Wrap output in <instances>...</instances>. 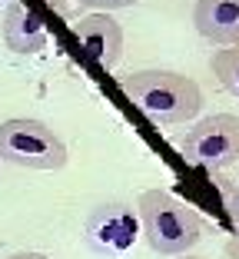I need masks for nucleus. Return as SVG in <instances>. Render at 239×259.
I'll return each instance as SVG.
<instances>
[{
  "label": "nucleus",
  "mask_w": 239,
  "mask_h": 259,
  "mask_svg": "<svg viewBox=\"0 0 239 259\" xmlns=\"http://www.w3.org/2000/svg\"><path fill=\"white\" fill-rule=\"evenodd\" d=\"M120 90L126 93L133 107L153 123L176 126L193 120L203 110V90L193 76L176 70H136L120 80Z\"/></svg>",
  "instance_id": "obj_1"
},
{
  "label": "nucleus",
  "mask_w": 239,
  "mask_h": 259,
  "mask_svg": "<svg viewBox=\"0 0 239 259\" xmlns=\"http://www.w3.org/2000/svg\"><path fill=\"white\" fill-rule=\"evenodd\" d=\"M136 220L156 256H183L203 239V220L189 203L166 190H147L136 199Z\"/></svg>",
  "instance_id": "obj_2"
},
{
  "label": "nucleus",
  "mask_w": 239,
  "mask_h": 259,
  "mask_svg": "<svg viewBox=\"0 0 239 259\" xmlns=\"http://www.w3.org/2000/svg\"><path fill=\"white\" fill-rule=\"evenodd\" d=\"M0 160L23 169H63L67 146L40 120H4L0 123Z\"/></svg>",
  "instance_id": "obj_3"
},
{
  "label": "nucleus",
  "mask_w": 239,
  "mask_h": 259,
  "mask_svg": "<svg viewBox=\"0 0 239 259\" xmlns=\"http://www.w3.org/2000/svg\"><path fill=\"white\" fill-rule=\"evenodd\" d=\"M186 163L206 169H229L239 163V116L236 113H213L193 123L183 137L173 140Z\"/></svg>",
  "instance_id": "obj_4"
},
{
  "label": "nucleus",
  "mask_w": 239,
  "mask_h": 259,
  "mask_svg": "<svg viewBox=\"0 0 239 259\" xmlns=\"http://www.w3.org/2000/svg\"><path fill=\"white\" fill-rule=\"evenodd\" d=\"M136 229H139V220L133 216V209L126 203H103L86 216L83 236H86V246L93 252L120 256V252H126L133 246Z\"/></svg>",
  "instance_id": "obj_5"
},
{
  "label": "nucleus",
  "mask_w": 239,
  "mask_h": 259,
  "mask_svg": "<svg viewBox=\"0 0 239 259\" xmlns=\"http://www.w3.org/2000/svg\"><path fill=\"white\" fill-rule=\"evenodd\" d=\"M73 33H77L80 47L100 67L113 70L120 63V57H123V27L110 14H86L80 20H73Z\"/></svg>",
  "instance_id": "obj_6"
},
{
  "label": "nucleus",
  "mask_w": 239,
  "mask_h": 259,
  "mask_svg": "<svg viewBox=\"0 0 239 259\" xmlns=\"http://www.w3.org/2000/svg\"><path fill=\"white\" fill-rule=\"evenodd\" d=\"M196 30L216 47L239 44V0H196Z\"/></svg>",
  "instance_id": "obj_7"
},
{
  "label": "nucleus",
  "mask_w": 239,
  "mask_h": 259,
  "mask_svg": "<svg viewBox=\"0 0 239 259\" xmlns=\"http://www.w3.org/2000/svg\"><path fill=\"white\" fill-rule=\"evenodd\" d=\"M50 40L43 20L33 14L27 4L14 0L7 7V17H4V44L14 50V54H40Z\"/></svg>",
  "instance_id": "obj_8"
},
{
  "label": "nucleus",
  "mask_w": 239,
  "mask_h": 259,
  "mask_svg": "<svg viewBox=\"0 0 239 259\" xmlns=\"http://www.w3.org/2000/svg\"><path fill=\"white\" fill-rule=\"evenodd\" d=\"M209 67H213V76L219 80V87L239 100V44L216 50L213 60H209Z\"/></svg>",
  "instance_id": "obj_9"
},
{
  "label": "nucleus",
  "mask_w": 239,
  "mask_h": 259,
  "mask_svg": "<svg viewBox=\"0 0 239 259\" xmlns=\"http://www.w3.org/2000/svg\"><path fill=\"white\" fill-rule=\"evenodd\" d=\"M77 4L86 10H123V7L139 4V0H77Z\"/></svg>",
  "instance_id": "obj_10"
},
{
  "label": "nucleus",
  "mask_w": 239,
  "mask_h": 259,
  "mask_svg": "<svg viewBox=\"0 0 239 259\" xmlns=\"http://www.w3.org/2000/svg\"><path fill=\"white\" fill-rule=\"evenodd\" d=\"M43 4H46L50 10H57L60 17H70V10H67V0H43Z\"/></svg>",
  "instance_id": "obj_11"
},
{
  "label": "nucleus",
  "mask_w": 239,
  "mask_h": 259,
  "mask_svg": "<svg viewBox=\"0 0 239 259\" xmlns=\"http://www.w3.org/2000/svg\"><path fill=\"white\" fill-rule=\"evenodd\" d=\"M226 256H229V259H239V229H236V236L226 243Z\"/></svg>",
  "instance_id": "obj_12"
},
{
  "label": "nucleus",
  "mask_w": 239,
  "mask_h": 259,
  "mask_svg": "<svg viewBox=\"0 0 239 259\" xmlns=\"http://www.w3.org/2000/svg\"><path fill=\"white\" fill-rule=\"evenodd\" d=\"M229 216L236 220V226H239V186H236V193L229 196Z\"/></svg>",
  "instance_id": "obj_13"
},
{
  "label": "nucleus",
  "mask_w": 239,
  "mask_h": 259,
  "mask_svg": "<svg viewBox=\"0 0 239 259\" xmlns=\"http://www.w3.org/2000/svg\"><path fill=\"white\" fill-rule=\"evenodd\" d=\"M7 259H50V256H43V252H14Z\"/></svg>",
  "instance_id": "obj_14"
},
{
  "label": "nucleus",
  "mask_w": 239,
  "mask_h": 259,
  "mask_svg": "<svg viewBox=\"0 0 239 259\" xmlns=\"http://www.w3.org/2000/svg\"><path fill=\"white\" fill-rule=\"evenodd\" d=\"M173 259H203V256H189V252H183V256H173Z\"/></svg>",
  "instance_id": "obj_15"
}]
</instances>
